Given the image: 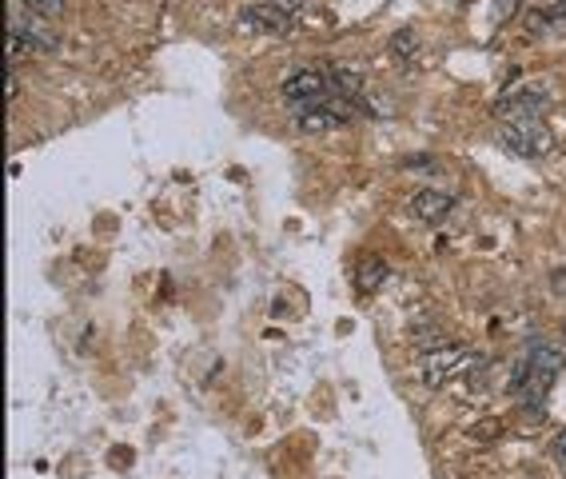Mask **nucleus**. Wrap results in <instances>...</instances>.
<instances>
[{"mask_svg": "<svg viewBox=\"0 0 566 479\" xmlns=\"http://www.w3.org/2000/svg\"><path fill=\"white\" fill-rule=\"evenodd\" d=\"M391 52H395L399 60H411V56H415V32H411V28H403V32L391 40Z\"/></svg>", "mask_w": 566, "mask_h": 479, "instance_id": "9b49d317", "label": "nucleus"}, {"mask_svg": "<svg viewBox=\"0 0 566 479\" xmlns=\"http://www.w3.org/2000/svg\"><path fill=\"white\" fill-rule=\"evenodd\" d=\"M499 136H503V144H507L515 156H527V160H543V156L555 152V132L543 124V116L507 120Z\"/></svg>", "mask_w": 566, "mask_h": 479, "instance_id": "f03ea898", "label": "nucleus"}, {"mask_svg": "<svg viewBox=\"0 0 566 479\" xmlns=\"http://www.w3.org/2000/svg\"><path fill=\"white\" fill-rule=\"evenodd\" d=\"M451 208H455V192H447V188H423V192H415V200H411V212H415L423 224L447 220Z\"/></svg>", "mask_w": 566, "mask_h": 479, "instance_id": "0eeeda50", "label": "nucleus"}, {"mask_svg": "<svg viewBox=\"0 0 566 479\" xmlns=\"http://www.w3.org/2000/svg\"><path fill=\"white\" fill-rule=\"evenodd\" d=\"M351 116H355V112H351V100L335 96V100H323V104H315V108L295 112V132H303V136H319V132L343 128Z\"/></svg>", "mask_w": 566, "mask_h": 479, "instance_id": "39448f33", "label": "nucleus"}, {"mask_svg": "<svg viewBox=\"0 0 566 479\" xmlns=\"http://www.w3.org/2000/svg\"><path fill=\"white\" fill-rule=\"evenodd\" d=\"M543 108H547V96H543V92H531V88H523V92H511V96H503V100L495 104V112H499L503 120H527V116H543Z\"/></svg>", "mask_w": 566, "mask_h": 479, "instance_id": "1a4fd4ad", "label": "nucleus"}, {"mask_svg": "<svg viewBox=\"0 0 566 479\" xmlns=\"http://www.w3.org/2000/svg\"><path fill=\"white\" fill-rule=\"evenodd\" d=\"M36 16H60L64 12V0H24Z\"/></svg>", "mask_w": 566, "mask_h": 479, "instance_id": "f8f14e48", "label": "nucleus"}, {"mask_svg": "<svg viewBox=\"0 0 566 479\" xmlns=\"http://www.w3.org/2000/svg\"><path fill=\"white\" fill-rule=\"evenodd\" d=\"M287 24H291V16L283 8H276L272 0L252 4V8H244L236 16V32H248V36H276V32H287Z\"/></svg>", "mask_w": 566, "mask_h": 479, "instance_id": "423d86ee", "label": "nucleus"}, {"mask_svg": "<svg viewBox=\"0 0 566 479\" xmlns=\"http://www.w3.org/2000/svg\"><path fill=\"white\" fill-rule=\"evenodd\" d=\"M327 76H331L335 96H343V100H351V104H363V100H367V80H363V72H359L355 64L339 60V64L327 68Z\"/></svg>", "mask_w": 566, "mask_h": 479, "instance_id": "6e6552de", "label": "nucleus"}, {"mask_svg": "<svg viewBox=\"0 0 566 479\" xmlns=\"http://www.w3.org/2000/svg\"><path fill=\"white\" fill-rule=\"evenodd\" d=\"M559 372H563V356H559V348L539 344V348L527 356L523 372L515 376V388H519V396L527 400V408H531L535 416H543V404H547L551 388L559 384Z\"/></svg>", "mask_w": 566, "mask_h": 479, "instance_id": "f257e3e1", "label": "nucleus"}, {"mask_svg": "<svg viewBox=\"0 0 566 479\" xmlns=\"http://www.w3.org/2000/svg\"><path fill=\"white\" fill-rule=\"evenodd\" d=\"M280 92L295 112H303V108H315V104L331 100V76L319 72V68H299V72H291V76L283 80Z\"/></svg>", "mask_w": 566, "mask_h": 479, "instance_id": "20e7f679", "label": "nucleus"}, {"mask_svg": "<svg viewBox=\"0 0 566 479\" xmlns=\"http://www.w3.org/2000/svg\"><path fill=\"white\" fill-rule=\"evenodd\" d=\"M475 364H479V356H475L471 348H455V344H447V348H427V352L419 356V372H423V384H427V388H443L447 380L463 376V372L475 368Z\"/></svg>", "mask_w": 566, "mask_h": 479, "instance_id": "7ed1b4c3", "label": "nucleus"}, {"mask_svg": "<svg viewBox=\"0 0 566 479\" xmlns=\"http://www.w3.org/2000/svg\"><path fill=\"white\" fill-rule=\"evenodd\" d=\"M383 280H387V264H383L379 256H367V260L355 268V288H359V292H375Z\"/></svg>", "mask_w": 566, "mask_h": 479, "instance_id": "9d476101", "label": "nucleus"}, {"mask_svg": "<svg viewBox=\"0 0 566 479\" xmlns=\"http://www.w3.org/2000/svg\"><path fill=\"white\" fill-rule=\"evenodd\" d=\"M551 456L559 460V468H566V428H563V432H559V440L551 444Z\"/></svg>", "mask_w": 566, "mask_h": 479, "instance_id": "ddd939ff", "label": "nucleus"}, {"mask_svg": "<svg viewBox=\"0 0 566 479\" xmlns=\"http://www.w3.org/2000/svg\"><path fill=\"white\" fill-rule=\"evenodd\" d=\"M272 4H276V8H283L287 16H295V12L303 8V0H272Z\"/></svg>", "mask_w": 566, "mask_h": 479, "instance_id": "4468645a", "label": "nucleus"}]
</instances>
